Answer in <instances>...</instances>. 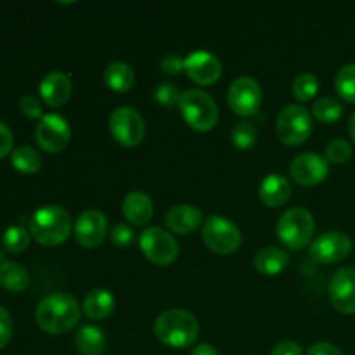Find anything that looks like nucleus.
I'll use <instances>...</instances> for the list:
<instances>
[{
    "label": "nucleus",
    "instance_id": "nucleus-1",
    "mask_svg": "<svg viewBox=\"0 0 355 355\" xmlns=\"http://www.w3.org/2000/svg\"><path fill=\"white\" fill-rule=\"evenodd\" d=\"M78 300L68 293H52L38 304L35 321L42 331L49 335H64L71 331L80 321Z\"/></svg>",
    "mask_w": 355,
    "mask_h": 355
},
{
    "label": "nucleus",
    "instance_id": "nucleus-2",
    "mask_svg": "<svg viewBox=\"0 0 355 355\" xmlns=\"http://www.w3.org/2000/svg\"><path fill=\"white\" fill-rule=\"evenodd\" d=\"M200 335L198 319L191 312L172 309L156 318L155 336L166 347L172 349H187L193 345Z\"/></svg>",
    "mask_w": 355,
    "mask_h": 355
},
{
    "label": "nucleus",
    "instance_id": "nucleus-3",
    "mask_svg": "<svg viewBox=\"0 0 355 355\" xmlns=\"http://www.w3.org/2000/svg\"><path fill=\"white\" fill-rule=\"evenodd\" d=\"M71 232V217L59 205L40 207L30 218V234L44 246H58Z\"/></svg>",
    "mask_w": 355,
    "mask_h": 355
},
{
    "label": "nucleus",
    "instance_id": "nucleus-4",
    "mask_svg": "<svg viewBox=\"0 0 355 355\" xmlns=\"http://www.w3.org/2000/svg\"><path fill=\"white\" fill-rule=\"evenodd\" d=\"M315 232L314 217L305 208H290L279 217L276 234L288 250H302L312 241Z\"/></svg>",
    "mask_w": 355,
    "mask_h": 355
},
{
    "label": "nucleus",
    "instance_id": "nucleus-5",
    "mask_svg": "<svg viewBox=\"0 0 355 355\" xmlns=\"http://www.w3.org/2000/svg\"><path fill=\"white\" fill-rule=\"evenodd\" d=\"M182 118L191 128L198 132H208L217 125L218 110L214 97L200 89H189L182 92L179 101Z\"/></svg>",
    "mask_w": 355,
    "mask_h": 355
},
{
    "label": "nucleus",
    "instance_id": "nucleus-6",
    "mask_svg": "<svg viewBox=\"0 0 355 355\" xmlns=\"http://www.w3.org/2000/svg\"><path fill=\"white\" fill-rule=\"evenodd\" d=\"M201 238L208 250L217 255H229V253L238 252L241 246V232L238 225L220 215H210L203 222Z\"/></svg>",
    "mask_w": 355,
    "mask_h": 355
},
{
    "label": "nucleus",
    "instance_id": "nucleus-7",
    "mask_svg": "<svg viewBox=\"0 0 355 355\" xmlns=\"http://www.w3.org/2000/svg\"><path fill=\"white\" fill-rule=\"evenodd\" d=\"M312 118L300 104H288L283 107L276 121V135L283 144L300 146L311 137Z\"/></svg>",
    "mask_w": 355,
    "mask_h": 355
},
{
    "label": "nucleus",
    "instance_id": "nucleus-8",
    "mask_svg": "<svg viewBox=\"0 0 355 355\" xmlns=\"http://www.w3.org/2000/svg\"><path fill=\"white\" fill-rule=\"evenodd\" d=\"M107 127L114 141L125 148H134L141 144L146 134V125L141 113L130 106L116 107L110 114Z\"/></svg>",
    "mask_w": 355,
    "mask_h": 355
},
{
    "label": "nucleus",
    "instance_id": "nucleus-9",
    "mask_svg": "<svg viewBox=\"0 0 355 355\" xmlns=\"http://www.w3.org/2000/svg\"><path fill=\"white\" fill-rule=\"evenodd\" d=\"M139 246L146 259L156 266H170L179 257V245L170 232L159 227H148L139 236Z\"/></svg>",
    "mask_w": 355,
    "mask_h": 355
},
{
    "label": "nucleus",
    "instance_id": "nucleus-10",
    "mask_svg": "<svg viewBox=\"0 0 355 355\" xmlns=\"http://www.w3.org/2000/svg\"><path fill=\"white\" fill-rule=\"evenodd\" d=\"M263 92L260 83L252 76H239L227 90L229 107L239 116H253L262 106Z\"/></svg>",
    "mask_w": 355,
    "mask_h": 355
},
{
    "label": "nucleus",
    "instance_id": "nucleus-11",
    "mask_svg": "<svg viewBox=\"0 0 355 355\" xmlns=\"http://www.w3.org/2000/svg\"><path fill=\"white\" fill-rule=\"evenodd\" d=\"M35 141L45 153L55 155L68 148L71 141V128L68 121L59 114H44L40 118V123L35 128Z\"/></svg>",
    "mask_w": 355,
    "mask_h": 355
},
{
    "label": "nucleus",
    "instance_id": "nucleus-12",
    "mask_svg": "<svg viewBox=\"0 0 355 355\" xmlns=\"http://www.w3.org/2000/svg\"><path fill=\"white\" fill-rule=\"evenodd\" d=\"M352 250V241L345 232L328 231L311 243L309 255L318 263L342 262Z\"/></svg>",
    "mask_w": 355,
    "mask_h": 355
},
{
    "label": "nucleus",
    "instance_id": "nucleus-13",
    "mask_svg": "<svg viewBox=\"0 0 355 355\" xmlns=\"http://www.w3.org/2000/svg\"><path fill=\"white\" fill-rule=\"evenodd\" d=\"M184 71L198 85H214L222 76V62L208 51H194L184 59Z\"/></svg>",
    "mask_w": 355,
    "mask_h": 355
},
{
    "label": "nucleus",
    "instance_id": "nucleus-14",
    "mask_svg": "<svg viewBox=\"0 0 355 355\" xmlns=\"http://www.w3.org/2000/svg\"><path fill=\"white\" fill-rule=\"evenodd\" d=\"M107 236V218L99 210H85L75 222L76 243L90 250L99 246Z\"/></svg>",
    "mask_w": 355,
    "mask_h": 355
},
{
    "label": "nucleus",
    "instance_id": "nucleus-15",
    "mask_svg": "<svg viewBox=\"0 0 355 355\" xmlns=\"http://www.w3.org/2000/svg\"><path fill=\"white\" fill-rule=\"evenodd\" d=\"M329 300L342 314H355V269L342 267L329 281Z\"/></svg>",
    "mask_w": 355,
    "mask_h": 355
},
{
    "label": "nucleus",
    "instance_id": "nucleus-16",
    "mask_svg": "<svg viewBox=\"0 0 355 355\" xmlns=\"http://www.w3.org/2000/svg\"><path fill=\"white\" fill-rule=\"evenodd\" d=\"M290 173L300 186H315L328 177L329 163L315 153H304L291 162Z\"/></svg>",
    "mask_w": 355,
    "mask_h": 355
},
{
    "label": "nucleus",
    "instance_id": "nucleus-17",
    "mask_svg": "<svg viewBox=\"0 0 355 355\" xmlns=\"http://www.w3.org/2000/svg\"><path fill=\"white\" fill-rule=\"evenodd\" d=\"M38 92L44 103L51 107H61L71 96V80L61 71H51L42 78Z\"/></svg>",
    "mask_w": 355,
    "mask_h": 355
},
{
    "label": "nucleus",
    "instance_id": "nucleus-18",
    "mask_svg": "<svg viewBox=\"0 0 355 355\" xmlns=\"http://www.w3.org/2000/svg\"><path fill=\"white\" fill-rule=\"evenodd\" d=\"M203 222V214L194 205H175L168 210L165 217V224L173 234L186 236L193 232Z\"/></svg>",
    "mask_w": 355,
    "mask_h": 355
},
{
    "label": "nucleus",
    "instance_id": "nucleus-19",
    "mask_svg": "<svg viewBox=\"0 0 355 355\" xmlns=\"http://www.w3.org/2000/svg\"><path fill=\"white\" fill-rule=\"evenodd\" d=\"M121 214L134 225H146L153 218V201L142 191H130L121 201Z\"/></svg>",
    "mask_w": 355,
    "mask_h": 355
},
{
    "label": "nucleus",
    "instance_id": "nucleus-20",
    "mask_svg": "<svg viewBox=\"0 0 355 355\" xmlns=\"http://www.w3.org/2000/svg\"><path fill=\"white\" fill-rule=\"evenodd\" d=\"M259 196L262 203L269 208H279L290 200L291 186L286 177L279 173H270L262 180L259 187Z\"/></svg>",
    "mask_w": 355,
    "mask_h": 355
},
{
    "label": "nucleus",
    "instance_id": "nucleus-21",
    "mask_svg": "<svg viewBox=\"0 0 355 355\" xmlns=\"http://www.w3.org/2000/svg\"><path fill=\"white\" fill-rule=\"evenodd\" d=\"M114 311V297L104 288H94L83 298V312L92 321H104Z\"/></svg>",
    "mask_w": 355,
    "mask_h": 355
},
{
    "label": "nucleus",
    "instance_id": "nucleus-22",
    "mask_svg": "<svg viewBox=\"0 0 355 355\" xmlns=\"http://www.w3.org/2000/svg\"><path fill=\"white\" fill-rule=\"evenodd\" d=\"M290 263V255L276 246H266L255 255V267L263 276H276Z\"/></svg>",
    "mask_w": 355,
    "mask_h": 355
},
{
    "label": "nucleus",
    "instance_id": "nucleus-23",
    "mask_svg": "<svg viewBox=\"0 0 355 355\" xmlns=\"http://www.w3.org/2000/svg\"><path fill=\"white\" fill-rule=\"evenodd\" d=\"M75 345L83 355H104L107 345L106 335L97 326H82L75 336Z\"/></svg>",
    "mask_w": 355,
    "mask_h": 355
},
{
    "label": "nucleus",
    "instance_id": "nucleus-24",
    "mask_svg": "<svg viewBox=\"0 0 355 355\" xmlns=\"http://www.w3.org/2000/svg\"><path fill=\"white\" fill-rule=\"evenodd\" d=\"M104 82L114 92H128L135 83L134 69L123 61L110 62L104 69Z\"/></svg>",
    "mask_w": 355,
    "mask_h": 355
},
{
    "label": "nucleus",
    "instance_id": "nucleus-25",
    "mask_svg": "<svg viewBox=\"0 0 355 355\" xmlns=\"http://www.w3.org/2000/svg\"><path fill=\"white\" fill-rule=\"evenodd\" d=\"M28 284H30V272L21 263L6 260L0 266V286L6 288L7 291L21 293L26 290Z\"/></svg>",
    "mask_w": 355,
    "mask_h": 355
},
{
    "label": "nucleus",
    "instance_id": "nucleus-26",
    "mask_svg": "<svg viewBox=\"0 0 355 355\" xmlns=\"http://www.w3.org/2000/svg\"><path fill=\"white\" fill-rule=\"evenodd\" d=\"M10 163L21 173H35L42 166V156L31 146H17L10 153Z\"/></svg>",
    "mask_w": 355,
    "mask_h": 355
},
{
    "label": "nucleus",
    "instance_id": "nucleus-27",
    "mask_svg": "<svg viewBox=\"0 0 355 355\" xmlns=\"http://www.w3.org/2000/svg\"><path fill=\"white\" fill-rule=\"evenodd\" d=\"M312 114L321 123H333L342 118L343 106L340 101L333 99V97H321L312 106Z\"/></svg>",
    "mask_w": 355,
    "mask_h": 355
},
{
    "label": "nucleus",
    "instance_id": "nucleus-28",
    "mask_svg": "<svg viewBox=\"0 0 355 355\" xmlns=\"http://www.w3.org/2000/svg\"><path fill=\"white\" fill-rule=\"evenodd\" d=\"M335 89L347 103H355V64H345L335 76Z\"/></svg>",
    "mask_w": 355,
    "mask_h": 355
},
{
    "label": "nucleus",
    "instance_id": "nucleus-29",
    "mask_svg": "<svg viewBox=\"0 0 355 355\" xmlns=\"http://www.w3.org/2000/svg\"><path fill=\"white\" fill-rule=\"evenodd\" d=\"M291 90H293L295 99H298L300 103H307V101H311L319 90L318 76H315L314 73H300V75L295 78Z\"/></svg>",
    "mask_w": 355,
    "mask_h": 355
},
{
    "label": "nucleus",
    "instance_id": "nucleus-30",
    "mask_svg": "<svg viewBox=\"0 0 355 355\" xmlns=\"http://www.w3.org/2000/svg\"><path fill=\"white\" fill-rule=\"evenodd\" d=\"M30 245V232L21 225H12L2 236V246L9 253H21Z\"/></svg>",
    "mask_w": 355,
    "mask_h": 355
},
{
    "label": "nucleus",
    "instance_id": "nucleus-31",
    "mask_svg": "<svg viewBox=\"0 0 355 355\" xmlns=\"http://www.w3.org/2000/svg\"><path fill=\"white\" fill-rule=\"evenodd\" d=\"M259 132H257L255 125L250 121H239L236 127L232 128V142L238 149H250L257 142Z\"/></svg>",
    "mask_w": 355,
    "mask_h": 355
},
{
    "label": "nucleus",
    "instance_id": "nucleus-32",
    "mask_svg": "<svg viewBox=\"0 0 355 355\" xmlns=\"http://www.w3.org/2000/svg\"><path fill=\"white\" fill-rule=\"evenodd\" d=\"M352 156V146L345 141V139H333L326 146V159L328 163H335V165H342V163L349 162Z\"/></svg>",
    "mask_w": 355,
    "mask_h": 355
},
{
    "label": "nucleus",
    "instance_id": "nucleus-33",
    "mask_svg": "<svg viewBox=\"0 0 355 355\" xmlns=\"http://www.w3.org/2000/svg\"><path fill=\"white\" fill-rule=\"evenodd\" d=\"M180 96H182V94H180L179 89H177L175 85H172V83H159L155 89V99L166 107H172L175 106V104H179Z\"/></svg>",
    "mask_w": 355,
    "mask_h": 355
},
{
    "label": "nucleus",
    "instance_id": "nucleus-34",
    "mask_svg": "<svg viewBox=\"0 0 355 355\" xmlns=\"http://www.w3.org/2000/svg\"><path fill=\"white\" fill-rule=\"evenodd\" d=\"M134 236L135 234L134 231H132V227L128 224H125V222L114 224L110 232V239L113 241V245L120 246V248H125V246L130 245V243L134 241Z\"/></svg>",
    "mask_w": 355,
    "mask_h": 355
},
{
    "label": "nucleus",
    "instance_id": "nucleus-35",
    "mask_svg": "<svg viewBox=\"0 0 355 355\" xmlns=\"http://www.w3.org/2000/svg\"><path fill=\"white\" fill-rule=\"evenodd\" d=\"M19 110L28 118H42V104L37 97L23 96L19 101Z\"/></svg>",
    "mask_w": 355,
    "mask_h": 355
},
{
    "label": "nucleus",
    "instance_id": "nucleus-36",
    "mask_svg": "<svg viewBox=\"0 0 355 355\" xmlns=\"http://www.w3.org/2000/svg\"><path fill=\"white\" fill-rule=\"evenodd\" d=\"M12 319L10 314L3 307H0V350L10 342V336H12Z\"/></svg>",
    "mask_w": 355,
    "mask_h": 355
},
{
    "label": "nucleus",
    "instance_id": "nucleus-37",
    "mask_svg": "<svg viewBox=\"0 0 355 355\" xmlns=\"http://www.w3.org/2000/svg\"><path fill=\"white\" fill-rule=\"evenodd\" d=\"M159 66H162L163 73H166L170 76H175L180 71H184V59H180L177 54H168L159 61Z\"/></svg>",
    "mask_w": 355,
    "mask_h": 355
},
{
    "label": "nucleus",
    "instance_id": "nucleus-38",
    "mask_svg": "<svg viewBox=\"0 0 355 355\" xmlns=\"http://www.w3.org/2000/svg\"><path fill=\"white\" fill-rule=\"evenodd\" d=\"M270 355H304V349L293 340H281L274 345Z\"/></svg>",
    "mask_w": 355,
    "mask_h": 355
},
{
    "label": "nucleus",
    "instance_id": "nucleus-39",
    "mask_svg": "<svg viewBox=\"0 0 355 355\" xmlns=\"http://www.w3.org/2000/svg\"><path fill=\"white\" fill-rule=\"evenodd\" d=\"M12 132L3 121H0V158L9 155L10 149H12Z\"/></svg>",
    "mask_w": 355,
    "mask_h": 355
},
{
    "label": "nucleus",
    "instance_id": "nucleus-40",
    "mask_svg": "<svg viewBox=\"0 0 355 355\" xmlns=\"http://www.w3.org/2000/svg\"><path fill=\"white\" fill-rule=\"evenodd\" d=\"M307 355H343V354L342 350H340L338 347L333 345V343L319 342V343H314V345L307 350Z\"/></svg>",
    "mask_w": 355,
    "mask_h": 355
},
{
    "label": "nucleus",
    "instance_id": "nucleus-41",
    "mask_svg": "<svg viewBox=\"0 0 355 355\" xmlns=\"http://www.w3.org/2000/svg\"><path fill=\"white\" fill-rule=\"evenodd\" d=\"M191 355H218V352L214 345H210V343H200V345L194 347Z\"/></svg>",
    "mask_w": 355,
    "mask_h": 355
},
{
    "label": "nucleus",
    "instance_id": "nucleus-42",
    "mask_svg": "<svg viewBox=\"0 0 355 355\" xmlns=\"http://www.w3.org/2000/svg\"><path fill=\"white\" fill-rule=\"evenodd\" d=\"M349 134L355 142V111H354L352 116H350V120H349Z\"/></svg>",
    "mask_w": 355,
    "mask_h": 355
},
{
    "label": "nucleus",
    "instance_id": "nucleus-43",
    "mask_svg": "<svg viewBox=\"0 0 355 355\" xmlns=\"http://www.w3.org/2000/svg\"><path fill=\"white\" fill-rule=\"evenodd\" d=\"M3 262H6V260H3V259H2V253H0V266H2V263H3Z\"/></svg>",
    "mask_w": 355,
    "mask_h": 355
}]
</instances>
